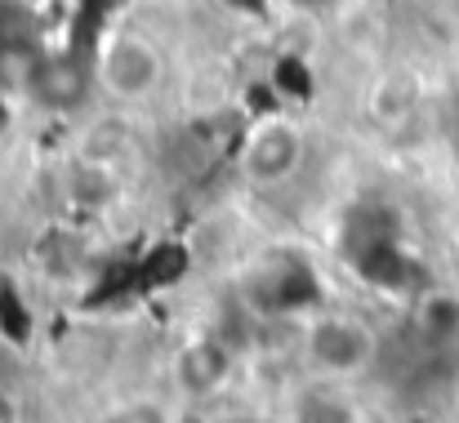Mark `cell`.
<instances>
[{
  "label": "cell",
  "mask_w": 459,
  "mask_h": 423,
  "mask_svg": "<svg viewBox=\"0 0 459 423\" xmlns=\"http://www.w3.org/2000/svg\"><path fill=\"white\" fill-rule=\"evenodd\" d=\"M165 72H169L165 49L148 31H134V27L112 31L94 54V81L121 108H139V103L156 99L165 85Z\"/></svg>",
  "instance_id": "6da1fadb"
},
{
  "label": "cell",
  "mask_w": 459,
  "mask_h": 423,
  "mask_svg": "<svg viewBox=\"0 0 459 423\" xmlns=\"http://www.w3.org/2000/svg\"><path fill=\"white\" fill-rule=\"evenodd\" d=\"M307 160V134L299 121L290 117H264L259 125H250V134L241 139L237 151V169L250 187L273 192L286 187Z\"/></svg>",
  "instance_id": "7a4b0ae2"
},
{
  "label": "cell",
  "mask_w": 459,
  "mask_h": 423,
  "mask_svg": "<svg viewBox=\"0 0 459 423\" xmlns=\"http://www.w3.org/2000/svg\"><path fill=\"white\" fill-rule=\"evenodd\" d=\"M379 339L366 321L348 316V312H325L307 325L304 334V357L312 370H321L325 379H357L375 366Z\"/></svg>",
  "instance_id": "3957f363"
},
{
  "label": "cell",
  "mask_w": 459,
  "mask_h": 423,
  "mask_svg": "<svg viewBox=\"0 0 459 423\" xmlns=\"http://www.w3.org/2000/svg\"><path fill=\"white\" fill-rule=\"evenodd\" d=\"M99 423H174V415H169L160 401L139 397V401H121V406H112Z\"/></svg>",
  "instance_id": "277c9868"
}]
</instances>
